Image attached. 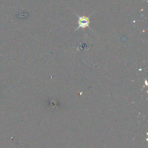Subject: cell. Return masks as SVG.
<instances>
[{
  "mask_svg": "<svg viewBox=\"0 0 148 148\" xmlns=\"http://www.w3.org/2000/svg\"><path fill=\"white\" fill-rule=\"evenodd\" d=\"M90 18L86 16H81L78 18V28H88L90 26Z\"/></svg>",
  "mask_w": 148,
  "mask_h": 148,
  "instance_id": "1",
  "label": "cell"
}]
</instances>
